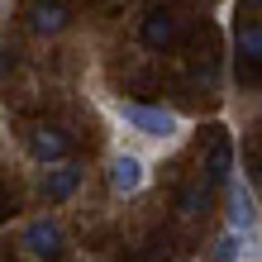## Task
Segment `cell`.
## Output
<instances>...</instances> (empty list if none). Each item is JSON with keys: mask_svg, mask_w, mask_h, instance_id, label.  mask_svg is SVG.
<instances>
[{"mask_svg": "<svg viewBox=\"0 0 262 262\" xmlns=\"http://www.w3.org/2000/svg\"><path fill=\"white\" fill-rule=\"evenodd\" d=\"M143 177H148V167H143V158H134V152H115L110 172H105V181H110L115 195H134L138 186H143Z\"/></svg>", "mask_w": 262, "mask_h": 262, "instance_id": "cell-4", "label": "cell"}, {"mask_svg": "<svg viewBox=\"0 0 262 262\" xmlns=\"http://www.w3.org/2000/svg\"><path fill=\"white\" fill-rule=\"evenodd\" d=\"M224 214H229V229H238V234H253L257 224V195L243 177H234L224 186Z\"/></svg>", "mask_w": 262, "mask_h": 262, "instance_id": "cell-2", "label": "cell"}, {"mask_svg": "<svg viewBox=\"0 0 262 262\" xmlns=\"http://www.w3.org/2000/svg\"><path fill=\"white\" fill-rule=\"evenodd\" d=\"M234 53H238L248 67H262V24H257V19L238 24V34H234Z\"/></svg>", "mask_w": 262, "mask_h": 262, "instance_id": "cell-10", "label": "cell"}, {"mask_svg": "<svg viewBox=\"0 0 262 262\" xmlns=\"http://www.w3.org/2000/svg\"><path fill=\"white\" fill-rule=\"evenodd\" d=\"M24 14H29V29H34V34H43V38H48V34H62L67 19H72L62 0H29Z\"/></svg>", "mask_w": 262, "mask_h": 262, "instance_id": "cell-7", "label": "cell"}, {"mask_svg": "<svg viewBox=\"0 0 262 262\" xmlns=\"http://www.w3.org/2000/svg\"><path fill=\"white\" fill-rule=\"evenodd\" d=\"M76 186H81V167L76 162H53L48 177H43V200L48 205H62V200L76 195Z\"/></svg>", "mask_w": 262, "mask_h": 262, "instance_id": "cell-6", "label": "cell"}, {"mask_svg": "<svg viewBox=\"0 0 262 262\" xmlns=\"http://www.w3.org/2000/svg\"><path fill=\"white\" fill-rule=\"evenodd\" d=\"M210 181L200 177V181H191V186H181V195H177V210L186 214V220H195V214H205V205H210Z\"/></svg>", "mask_w": 262, "mask_h": 262, "instance_id": "cell-11", "label": "cell"}, {"mask_svg": "<svg viewBox=\"0 0 262 262\" xmlns=\"http://www.w3.org/2000/svg\"><path fill=\"white\" fill-rule=\"evenodd\" d=\"M19 243H24L34 257H43V262L62 257V229H57V220H34V224H24Z\"/></svg>", "mask_w": 262, "mask_h": 262, "instance_id": "cell-3", "label": "cell"}, {"mask_svg": "<svg viewBox=\"0 0 262 262\" xmlns=\"http://www.w3.org/2000/svg\"><path fill=\"white\" fill-rule=\"evenodd\" d=\"M138 43H143L148 53L172 48V43H177V19H172L167 10H148V14H143V24H138Z\"/></svg>", "mask_w": 262, "mask_h": 262, "instance_id": "cell-5", "label": "cell"}, {"mask_svg": "<svg viewBox=\"0 0 262 262\" xmlns=\"http://www.w3.org/2000/svg\"><path fill=\"white\" fill-rule=\"evenodd\" d=\"M243 243H248V234H238V229L220 234V238H214V262H238L243 257Z\"/></svg>", "mask_w": 262, "mask_h": 262, "instance_id": "cell-12", "label": "cell"}, {"mask_svg": "<svg viewBox=\"0 0 262 262\" xmlns=\"http://www.w3.org/2000/svg\"><path fill=\"white\" fill-rule=\"evenodd\" d=\"M200 172H205L210 186H229V181H234V148H229V138H220V143L210 148V158H205Z\"/></svg>", "mask_w": 262, "mask_h": 262, "instance_id": "cell-9", "label": "cell"}, {"mask_svg": "<svg viewBox=\"0 0 262 262\" xmlns=\"http://www.w3.org/2000/svg\"><path fill=\"white\" fill-rule=\"evenodd\" d=\"M29 152H34L38 162H62L67 158V134H57V129H48V124H38L34 134H29Z\"/></svg>", "mask_w": 262, "mask_h": 262, "instance_id": "cell-8", "label": "cell"}, {"mask_svg": "<svg viewBox=\"0 0 262 262\" xmlns=\"http://www.w3.org/2000/svg\"><path fill=\"white\" fill-rule=\"evenodd\" d=\"M115 115L124 119V124L134 134L152 138V143H172V138H181V119L172 110H162V105H138V100H119Z\"/></svg>", "mask_w": 262, "mask_h": 262, "instance_id": "cell-1", "label": "cell"}, {"mask_svg": "<svg viewBox=\"0 0 262 262\" xmlns=\"http://www.w3.org/2000/svg\"><path fill=\"white\" fill-rule=\"evenodd\" d=\"M243 5H262V0H243Z\"/></svg>", "mask_w": 262, "mask_h": 262, "instance_id": "cell-13", "label": "cell"}]
</instances>
